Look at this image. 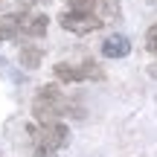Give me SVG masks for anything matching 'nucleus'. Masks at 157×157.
<instances>
[{
    "instance_id": "nucleus-1",
    "label": "nucleus",
    "mask_w": 157,
    "mask_h": 157,
    "mask_svg": "<svg viewBox=\"0 0 157 157\" xmlns=\"http://www.w3.org/2000/svg\"><path fill=\"white\" fill-rule=\"evenodd\" d=\"M32 117L35 122H56L61 117L82 119L84 108L78 105V99H70L67 93H61L58 84H44V87H38V93L32 99Z\"/></svg>"
},
{
    "instance_id": "nucleus-8",
    "label": "nucleus",
    "mask_w": 157,
    "mask_h": 157,
    "mask_svg": "<svg viewBox=\"0 0 157 157\" xmlns=\"http://www.w3.org/2000/svg\"><path fill=\"white\" fill-rule=\"evenodd\" d=\"M17 58H21V64L26 70H38L41 61H44V50L35 44H21V50H17Z\"/></svg>"
},
{
    "instance_id": "nucleus-10",
    "label": "nucleus",
    "mask_w": 157,
    "mask_h": 157,
    "mask_svg": "<svg viewBox=\"0 0 157 157\" xmlns=\"http://www.w3.org/2000/svg\"><path fill=\"white\" fill-rule=\"evenodd\" d=\"M146 50L157 56V23H154V26H151V29L146 32Z\"/></svg>"
},
{
    "instance_id": "nucleus-4",
    "label": "nucleus",
    "mask_w": 157,
    "mask_h": 157,
    "mask_svg": "<svg viewBox=\"0 0 157 157\" xmlns=\"http://www.w3.org/2000/svg\"><path fill=\"white\" fill-rule=\"evenodd\" d=\"M58 23H61L67 32H73V35H90V32L105 26V21H102L99 15H93V12H78V9L61 12V15H58Z\"/></svg>"
},
{
    "instance_id": "nucleus-7",
    "label": "nucleus",
    "mask_w": 157,
    "mask_h": 157,
    "mask_svg": "<svg viewBox=\"0 0 157 157\" xmlns=\"http://www.w3.org/2000/svg\"><path fill=\"white\" fill-rule=\"evenodd\" d=\"M67 6L78 12H93V15H96V9H102L105 15L117 12V0H67Z\"/></svg>"
},
{
    "instance_id": "nucleus-3",
    "label": "nucleus",
    "mask_w": 157,
    "mask_h": 157,
    "mask_svg": "<svg viewBox=\"0 0 157 157\" xmlns=\"http://www.w3.org/2000/svg\"><path fill=\"white\" fill-rule=\"evenodd\" d=\"M52 76L58 78V82H64V84H76V82H102L105 78V70L99 67L96 61H82V64H67V61H61V64H56L52 67Z\"/></svg>"
},
{
    "instance_id": "nucleus-11",
    "label": "nucleus",
    "mask_w": 157,
    "mask_h": 157,
    "mask_svg": "<svg viewBox=\"0 0 157 157\" xmlns=\"http://www.w3.org/2000/svg\"><path fill=\"white\" fill-rule=\"evenodd\" d=\"M32 157H58V151H44V148H35Z\"/></svg>"
},
{
    "instance_id": "nucleus-2",
    "label": "nucleus",
    "mask_w": 157,
    "mask_h": 157,
    "mask_svg": "<svg viewBox=\"0 0 157 157\" xmlns=\"http://www.w3.org/2000/svg\"><path fill=\"white\" fill-rule=\"evenodd\" d=\"M29 137H32L35 148H44V151H58L70 143V128L56 119V122H38L29 125Z\"/></svg>"
},
{
    "instance_id": "nucleus-9",
    "label": "nucleus",
    "mask_w": 157,
    "mask_h": 157,
    "mask_svg": "<svg viewBox=\"0 0 157 157\" xmlns=\"http://www.w3.org/2000/svg\"><path fill=\"white\" fill-rule=\"evenodd\" d=\"M17 38V15H3L0 17V44Z\"/></svg>"
},
{
    "instance_id": "nucleus-12",
    "label": "nucleus",
    "mask_w": 157,
    "mask_h": 157,
    "mask_svg": "<svg viewBox=\"0 0 157 157\" xmlns=\"http://www.w3.org/2000/svg\"><path fill=\"white\" fill-rule=\"evenodd\" d=\"M148 76L157 78V61H154V64H148Z\"/></svg>"
},
{
    "instance_id": "nucleus-6",
    "label": "nucleus",
    "mask_w": 157,
    "mask_h": 157,
    "mask_svg": "<svg viewBox=\"0 0 157 157\" xmlns=\"http://www.w3.org/2000/svg\"><path fill=\"white\" fill-rule=\"evenodd\" d=\"M128 52H131V41L125 38V35H119V32L108 35V38L102 41V56L105 58H125Z\"/></svg>"
},
{
    "instance_id": "nucleus-5",
    "label": "nucleus",
    "mask_w": 157,
    "mask_h": 157,
    "mask_svg": "<svg viewBox=\"0 0 157 157\" xmlns=\"http://www.w3.org/2000/svg\"><path fill=\"white\" fill-rule=\"evenodd\" d=\"M47 26H50V17L44 12H23V15H17V35L41 38V35H47Z\"/></svg>"
}]
</instances>
